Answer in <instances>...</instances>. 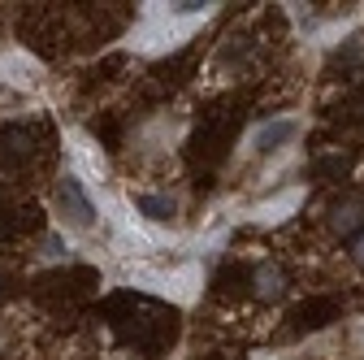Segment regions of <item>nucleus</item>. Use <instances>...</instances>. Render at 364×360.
I'll use <instances>...</instances> for the list:
<instances>
[{"label":"nucleus","mask_w":364,"mask_h":360,"mask_svg":"<svg viewBox=\"0 0 364 360\" xmlns=\"http://www.w3.org/2000/svg\"><path fill=\"white\" fill-rule=\"evenodd\" d=\"M351 256H355V265H364V231L351 239Z\"/></svg>","instance_id":"obj_8"},{"label":"nucleus","mask_w":364,"mask_h":360,"mask_svg":"<svg viewBox=\"0 0 364 360\" xmlns=\"http://www.w3.org/2000/svg\"><path fill=\"white\" fill-rule=\"evenodd\" d=\"M347 169V157H326V161H316V174L321 178H334V174H343Z\"/></svg>","instance_id":"obj_6"},{"label":"nucleus","mask_w":364,"mask_h":360,"mask_svg":"<svg viewBox=\"0 0 364 360\" xmlns=\"http://www.w3.org/2000/svg\"><path fill=\"white\" fill-rule=\"evenodd\" d=\"M360 221H364V204H360V200H338V204L330 208V226H334L338 235H355Z\"/></svg>","instance_id":"obj_4"},{"label":"nucleus","mask_w":364,"mask_h":360,"mask_svg":"<svg viewBox=\"0 0 364 360\" xmlns=\"http://www.w3.org/2000/svg\"><path fill=\"white\" fill-rule=\"evenodd\" d=\"M291 134H295V126H291V122H278V126H264V130H260V139H256V148H260V152H269L273 144H287Z\"/></svg>","instance_id":"obj_5"},{"label":"nucleus","mask_w":364,"mask_h":360,"mask_svg":"<svg viewBox=\"0 0 364 360\" xmlns=\"http://www.w3.org/2000/svg\"><path fill=\"white\" fill-rule=\"evenodd\" d=\"M139 208H144L148 217H169V204H165V200H139Z\"/></svg>","instance_id":"obj_7"},{"label":"nucleus","mask_w":364,"mask_h":360,"mask_svg":"<svg viewBox=\"0 0 364 360\" xmlns=\"http://www.w3.org/2000/svg\"><path fill=\"white\" fill-rule=\"evenodd\" d=\"M57 204H61V208H70V217L78 221V226H87V221H91V204H87V196L78 191L74 178H65V183L57 187Z\"/></svg>","instance_id":"obj_2"},{"label":"nucleus","mask_w":364,"mask_h":360,"mask_svg":"<svg viewBox=\"0 0 364 360\" xmlns=\"http://www.w3.org/2000/svg\"><path fill=\"white\" fill-rule=\"evenodd\" d=\"M282 287H287V274H282L278 265H260V269H252V291H256L260 300H278Z\"/></svg>","instance_id":"obj_3"},{"label":"nucleus","mask_w":364,"mask_h":360,"mask_svg":"<svg viewBox=\"0 0 364 360\" xmlns=\"http://www.w3.org/2000/svg\"><path fill=\"white\" fill-rule=\"evenodd\" d=\"M334 317H338V304L326 300V295H316V300H304V304L291 312V326H295V330H321V326L334 322Z\"/></svg>","instance_id":"obj_1"}]
</instances>
